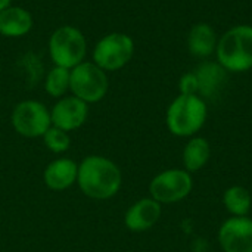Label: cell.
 Returning <instances> with one entry per match:
<instances>
[{
  "label": "cell",
  "instance_id": "6da1fadb",
  "mask_svg": "<svg viewBox=\"0 0 252 252\" xmlns=\"http://www.w3.org/2000/svg\"><path fill=\"white\" fill-rule=\"evenodd\" d=\"M77 185L87 198L106 201L120 192L123 173L112 159L102 155H89L78 164Z\"/></svg>",
  "mask_w": 252,
  "mask_h": 252
},
{
  "label": "cell",
  "instance_id": "7a4b0ae2",
  "mask_svg": "<svg viewBox=\"0 0 252 252\" xmlns=\"http://www.w3.org/2000/svg\"><path fill=\"white\" fill-rule=\"evenodd\" d=\"M207 103L198 94H179L168 106L165 124L177 137H193L207 121Z\"/></svg>",
  "mask_w": 252,
  "mask_h": 252
},
{
  "label": "cell",
  "instance_id": "3957f363",
  "mask_svg": "<svg viewBox=\"0 0 252 252\" xmlns=\"http://www.w3.org/2000/svg\"><path fill=\"white\" fill-rule=\"evenodd\" d=\"M219 63L232 72H242L252 68V27L238 25L219 41L217 46Z\"/></svg>",
  "mask_w": 252,
  "mask_h": 252
},
{
  "label": "cell",
  "instance_id": "277c9868",
  "mask_svg": "<svg viewBox=\"0 0 252 252\" xmlns=\"http://www.w3.org/2000/svg\"><path fill=\"white\" fill-rule=\"evenodd\" d=\"M109 81L106 71L99 68L94 62H81L71 69L69 90L72 96L83 102L94 103L105 97L108 93Z\"/></svg>",
  "mask_w": 252,
  "mask_h": 252
},
{
  "label": "cell",
  "instance_id": "5b68a950",
  "mask_svg": "<svg viewBox=\"0 0 252 252\" xmlns=\"http://www.w3.org/2000/svg\"><path fill=\"white\" fill-rule=\"evenodd\" d=\"M193 190V179L185 168H170L157 174L149 183V195L161 205L186 199Z\"/></svg>",
  "mask_w": 252,
  "mask_h": 252
},
{
  "label": "cell",
  "instance_id": "8992f818",
  "mask_svg": "<svg viewBox=\"0 0 252 252\" xmlns=\"http://www.w3.org/2000/svg\"><path fill=\"white\" fill-rule=\"evenodd\" d=\"M49 52L56 66L72 69L86 56V38L75 27H61L49 40Z\"/></svg>",
  "mask_w": 252,
  "mask_h": 252
},
{
  "label": "cell",
  "instance_id": "52a82bcc",
  "mask_svg": "<svg viewBox=\"0 0 252 252\" xmlns=\"http://www.w3.org/2000/svg\"><path fill=\"white\" fill-rule=\"evenodd\" d=\"M12 127L15 131L28 139L43 137L52 127L50 111L37 100H22L12 111Z\"/></svg>",
  "mask_w": 252,
  "mask_h": 252
},
{
  "label": "cell",
  "instance_id": "ba28073f",
  "mask_svg": "<svg viewBox=\"0 0 252 252\" xmlns=\"http://www.w3.org/2000/svg\"><path fill=\"white\" fill-rule=\"evenodd\" d=\"M133 52L134 43L131 37L123 32H111L99 40L93 50V59L103 71H117L131 59Z\"/></svg>",
  "mask_w": 252,
  "mask_h": 252
},
{
  "label": "cell",
  "instance_id": "9c48e42d",
  "mask_svg": "<svg viewBox=\"0 0 252 252\" xmlns=\"http://www.w3.org/2000/svg\"><path fill=\"white\" fill-rule=\"evenodd\" d=\"M223 252H252V219L229 217L217 233Z\"/></svg>",
  "mask_w": 252,
  "mask_h": 252
},
{
  "label": "cell",
  "instance_id": "30bf717a",
  "mask_svg": "<svg viewBox=\"0 0 252 252\" xmlns=\"http://www.w3.org/2000/svg\"><path fill=\"white\" fill-rule=\"evenodd\" d=\"M87 115L89 105L75 96H66L59 99L50 111L52 126L62 128L68 133L80 128L86 123Z\"/></svg>",
  "mask_w": 252,
  "mask_h": 252
},
{
  "label": "cell",
  "instance_id": "8fae6325",
  "mask_svg": "<svg viewBox=\"0 0 252 252\" xmlns=\"http://www.w3.org/2000/svg\"><path fill=\"white\" fill-rule=\"evenodd\" d=\"M162 216V205L155 199L142 198L131 204L124 214V226L133 233L151 230Z\"/></svg>",
  "mask_w": 252,
  "mask_h": 252
},
{
  "label": "cell",
  "instance_id": "7c38bea8",
  "mask_svg": "<svg viewBox=\"0 0 252 252\" xmlns=\"http://www.w3.org/2000/svg\"><path fill=\"white\" fill-rule=\"evenodd\" d=\"M78 164L71 158H58L47 164L43 171L44 185L55 192H62L77 185Z\"/></svg>",
  "mask_w": 252,
  "mask_h": 252
},
{
  "label": "cell",
  "instance_id": "4fadbf2b",
  "mask_svg": "<svg viewBox=\"0 0 252 252\" xmlns=\"http://www.w3.org/2000/svg\"><path fill=\"white\" fill-rule=\"evenodd\" d=\"M198 93L202 99H216L227 81V71L217 62H204L195 71Z\"/></svg>",
  "mask_w": 252,
  "mask_h": 252
},
{
  "label": "cell",
  "instance_id": "5bb4252c",
  "mask_svg": "<svg viewBox=\"0 0 252 252\" xmlns=\"http://www.w3.org/2000/svg\"><path fill=\"white\" fill-rule=\"evenodd\" d=\"M32 27L28 10L19 6H7L0 10V34L4 37H22Z\"/></svg>",
  "mask_w": 252,
  "mask_h": 252
},
{
  "label": "cell",
  "instance_id": "9a60e30c",
  "mask_svg": "<svg viewBox=\"0 0 252 252\" xmlns=\"http://www.w3.org/2000/svg\"><path fill=\"white\" fill-rule=\"evenodd\" d=\"M210 157H211L210 142L205 137L193 136L185 145L183 152H182L183 168L186 171H189L190 174L198 173L199 170H202L208 164Z\"/></svg>",
  "mask_w": 252,
  "mask_h": 252
},
{
  "label": "cell",
  "instance_id": "2e32d148",
  "mask_svg": "<svg viewBox=\"0 0 252 252\" xmlns=\"http://www.w3.org/2000/svg\"><path fill=\"white\" fill-rule=\"evenodd\" d=\"M223 205L232 217H248L252 210L251 192L241 185L230 186L223 193Z\"/></svg>",
  "mask_w": 252,
  "mask_h": 252
},
{
  "label": "cell",
  "instance_id": "e0dca14e",
  "mask_svg": "<svg viewBox=\"0 0 252 252\" xmlns=\"http://www.w3.org/2000/svg\"><path fill=\"white\" fill-rule=\"evenodd\" d=\"M188 44L192 55L205 58L214 52L217 46V37L208 24H196L189 32Z\"/></svg>",
  "mask_w": 252,
  "mask_h": 252
},
{
  "label": "cell",
  "instance_id": "ac0fdd59",
  "mask_svg": "<svg viewBox=\"0 0 252 252\" xmlns=\"http://www.w3.org/2000/svg\"><path fill=\"white\" fill-rule=\"evenodd\" d=\"M71 69L63 66H53L44 81V89L52 97H62L69 90Z\"/></svg>",
  "mask_w": 252,
  "mask_h": 252
},
{
  "label": "cell",
  "instance_id": "d6986e66",
  "mask_svg": "<svg viewBox=\"0 0 252 252\" xmlns=\"http://www.w3.org/2000/svg\"><path fill=\"white\" fill-rule=\"evenodd\" d=\"M43 142L46 145V148L53 152V154H63L69 149L71 146V136L68 131L58 128L55 126H52L44 134H43Z\"/></svg>",
  "mask_w": 252,
  "mask_h": 252
},
{
  "label": "cell",
  "instance_id": "ffe728a7",
  "mask_svg": "<svg viewBox=\"0 0 252 252\" xmlns=\"http://www.w3.org/2000/svg\"><path fill=\"white\" fill-rule=\"evenodd\" d=\"M180 94H196L198 93V80L195 72H188L180 78L179 83Z\"/></svg>",
  "mask_w": 252,
  "mask_h": 252
},
{
  "label": "cell",
  "instance_id": "44dd1931",
  "mask_svg": "<svg viewBox=\"0 0 252 252\" xmlns=\"http://www.w3.org/2000/svg\"><path fill=\"white\" fill-rule=\"evenodd\" d=\"M7 6H10V0H0V10L6 9Z\"/></svg>",
  "mask_w": 252,
  "mask_h": 252
}]
</instances>
